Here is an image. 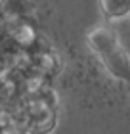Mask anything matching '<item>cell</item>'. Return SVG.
Wrapping results in <instances>:
<instances>
[{
  "label": "cell",
  "mask_w": 130,
  "mask_h": 134,
  "mask_svg": "<svg viewBox=\"0 0 130 134\" xmlns=\"http://www.w3.org/2000/svg\"><path fill=\"white\" fill-rule=\"evenodd\" d=\"M90 44L98 52L100 59L105 63L111 75H115L121 81H130V59L109 31L96 29L90 35Z\"/></svg>",
  "instance_id": "1"
},
{
  "label": "cell",
  "mask_w": 130,
  "mask_h": 134,
  "mask_svg": "<svg viewBox=\"0 0 130 134\" xmlns=\"http://www.w3.org/2000/svg\"><path fill=\"white\" fill-rule=\"evenodd\" d=\"M107 15H125L130 12V0H101Z\"/></svg>",
  "instance_id": "2"
}]
</instances>
